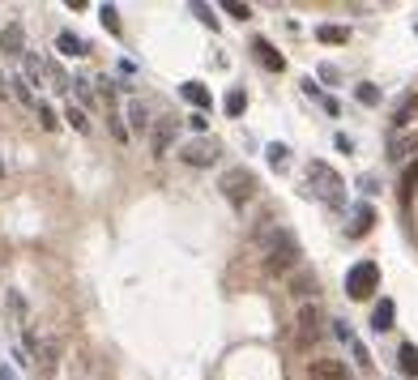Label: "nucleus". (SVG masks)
Returning a JSON list of instances; mask_svg holds the SVG:
<instances>
[{
    "instance_id": "obj_4",
    "label": "nucleus",
    "mask_w": 418,
    "mask_h": 380,
    "mask_svg": "<svg viewBox=\"0 0 418 380\" xmlns=\"http://www.w3.org/2000/svg\"><path fill=\"white\" fill-rule=\"evenodd\" d=\"M372 291H380V265L376 261H358L346 274V295L350 299H368Z\"/></svg>"
},
{
    "instance_id": "obj_14",
    "label": "nucleus",
    "mask_w": 418,
    "mask_h": 380,
    "mask_svg": "<svg viewBox=\"0 0 418 380\" xmlns=\"http://www.w3.org/2000/svg\"><path fill=\"white\" fill-rule=\"evenodd\" d=\"M299 329H303V338H321V308L316 303L299 308Z\"/></svg>"
},
{
    "instance_id": "obj_19",
    "label": "nucleus",
    "mask_w": 418,
    "mask_h": 380,
    "mask_svg": "<svg viewBox=\"0 0 418 380\" xmlns=\"http://www.w3.org/2000/svg\"><path fill=\"white\" fill-rule=\"evenodd\" d=\"M316 39L329 43V47H346L350 43V30L346 26H316Z\"/></svg>"
},
{
    "instance_id": "obj_30",
    "label": "nucleus",
    "mask_w": 418,
    "mask_h": 380,
    "mask_svg": "<svg viewBox=\"0 0 418 380\" xmlns=\"http://www.w3.org/2000/svg\"><path fill=\"white\" fill-rule=\"evenodd\" d=\"M69 90H77V98H81V103H94V90H90V77H77V81H69Z\"/></svg>"
},
{
    "instance_id": "obj_18",
    "label": "nucleus",
    "mask_w": 418,
    "mask_h": 380,
    "mask_svg": "<svg viewBox=\"0 0 418 380\" xmlns=\"http://www.w3.org/2000/svg\"><path fill=\"white\" fill-rule=\"evenodd\" d=\"M290 291L299 295V299H307V295H316V278L307 274V269H295L290 274Z\"/></svg>"
},
{
    "instance_id": "obj_20",
    "label": "nucleus",
    "mask_w": 418,
    "mask_h": 380,
    "mask_svg": "<svg viewBox=\"0 0 418 380\" xmlns=\"http://www.w3.org/2000/svg\"><path fill=\"white\" fill-rule=\"evenodd\" d=\"M397 367H401L405 376H414V380H418V346H414V342H405V346L397 350Z\"/></svg>"
},
{
    "instance_id": "obj_24",
    "label": "nucleus",
    "mask_w": 418,
    "mask_h": 380,
    "mask_svg": "<svg viewBox=\"0 0 418 380\" xmlns=\"http://www.w3.org/2000/svg\"><path fill=\"white\" fill-rule=\"evenodd\" d=\"M222 107H227V116H243V107H248V94L235 86V90L227 94V103H222Z\"/></svg>"
},
{
    "instance_id": "obj_5",
    "label": "nucleus",
    "mask_w": 418,
    "mask_h": 380,
    "mask_svg": "<svg viewBox=\"0 0 418 380\" xmlns=\"http://www.w3.org/2000/svg\"><path fill=\"white\" fill-rule=\"evenodd\" d=\"M218 154H222V145H218L214 137H196V141H188V145L180 150V158L188 162V167H214Z\"/></svg>"
},
{
    "instance_id": "obj_3",
    "label": "nucleus",
    "mask_w": 418,
    "mask_h": 380,
    "mask_svg": "<svg viewBox=\"0 0 418 380\" xmlns=\"http://www.w3.org/2000/svg\"><path fill=\"white\" fill-rule=\"evenodd\" d=\"M256 188H260V184H256V176H252L248 167H227V171L218 176V192H222L235 209H243V205L256 197Z\"/></svg>"
},
{
    "instance_id": "obj_27",
    "label": "nucleus",
    "mask_w": 418,
    "mask_h": 380,
    "mask_svg": "<svg viewBox=\"0 0 418 380\" xmlns=\"http://www.w3.org/2000/svg\"><path fill=\"white\" fill-rule=\"evenodd\" d=\"M265 154H269V167H278V171H282V167H286V162H290V150H286L282 141H274V145H269Z\"/></svg>"
},
{
    "instance_id": "obj_37",
    "label": "nucleus",
    "mask_w": 418,
    "mask_h": 380,
    "mask_svg": "<svg viewBox=\"0 0 418 380\" xmlns=\"http://www.w3.org/2000/svg\"><path fill=\"white\" fill-rule=\"evenodd\" d=\"M0 380H13V372H9V367H0Z\"/></svg>"
},
{
    "instance_id": "obj_9",
    "label": "nucleus",
    "mask_w": 418,
    "mask_h": 380,
    "mask_svg": "<svg viewBox=\"0 0 418 380\" xmlns=\"http://www.w3.org/2000/svg\"><path fill=\"white\" fill-rule=\"evenodd\" d=\"M350 240H363V235H368L372 227H376V209L368 205V201H363V205H354V214H350Z\"/></svg>"
},
{
    "instance_id": "obj_1",
    "label": "nucleus",
    "mask_w": 418,
    "mask_h": 380,
    "mask_svg": "<svg viewBox=\"0 0 418 380\" xmlns=\"http://www.w3.org/2000/svg\"><path fill=\"white\" fill-rule=\"evenodd\" d=\"M260 240H265V269H269V274H278V278H286L290 274V269L299 265V240L290 235V231H260Z\"/></svg>"
},
{
    "instance_id": "obj_29",
    "label": "nucleus",
    "mask_w": 418,
    "mask_h": 380,
    "mask_svg": "<svg viewBox=\"0 0 418 380\" xmlns=\"http://www.w3.org/2000/svg\"><path fill=\"white\" fill-rule=\"evenodd\" d=\"M65 120H69L77 133H90V120H86V112H81V107H69V112H65Z\"/></svg>"
},
{
    "instance_id": "obj_38",
    "label": "nucleus",
    "mask_w": 418,
    "mask_h": 380,
    "mask_svg": "<svg viewBox=\"0 0 418 380\" xmlns=\"http://www.w3.org/2000/svg\"><path fill=\"white\" fill-rule=\"evenodd\" d=\"M0 176H5V162H0Z\"/></svg>"
},
{
    "instance_id": "obj_35",
    "label": "nucleus",
    "mask_w": 418,
    "mask_h": 380,
    "mask_svg": "<svg viewBox=\"0 0 418 380\" xmlns=\"http://www.w3.org/2000/svg\"><path fill=\"white\" fill-rule=\"evenodd\" d=\"M337 150H342V154H350V150H354V141H350L346 133H337Z\"/></svg>"
},
{
    "instance_id": "obj_8",
    "label": "nucleus",
    "mask_w": 418,
    "mask_h": 380,
    "mask_svg": "<svg viewBox=\"0 0 418 380\" xmlns=\"http://www.w3.org/2000/svg\"><path fill=\"white\" fill-rule=\"evenodd\" d=\"M0 51H5V56H26V30H22V22H9L5 30H0Z\"/></svg>"
},
{
    "instance_id": "obj_6",
    "label": "nucleus",
    "mask_w": 418,
    "mask_h": 380,
    "mask_svg": "<svg viewBox=\"0 0 418 380\" xmlns=\"http://www.w3.org/2000/svg\"><path fill=\"white\" fill-rule=\"evenodd\" d=\"M307 376L311 380H354L350 367H346V359H311L307 363Z\"/></svg>"
},
{
    "instance_id": "obj_16",
    "label": "nucleus",
    "mask_w": 418,
    "mask_h": 380,
    "mask_svg": "<svg viewBox=\"0 0 418 380\" xmlns=\"http://www.w3.org/2000/svg\"><path fill=\"white\" fill-rule=\"evenodd\" d=\"M22 65H26V86H47V65L34 56V51H26Z\"/></svg>"
},
{
    "instance_id": "obj_26",
    "label": "nucleus",
    "mask_w": 418,
    "mask_h": 380,
    "mask_svg": "<svg viewBox=\"0 0 418 380\" xmlns=\"http://www.w3.org/2000/svg\"><path fill=\"white\" fill-rule=\"evenodd\" d=\"M414 184H418V158H414V167H405V176H401V205H410Z\"/></svg>"
},
{
    "instance_id": "obj_36",
    "label": "nucleus",
    "mask_w": 418,
    "mask_h": 380,
    "mask_svg": "<svg viewBox=\"0 0 418 380\" xmlns=\"http://www.w3.org/2000/svg\"><path fill=\"white\" fill-rule=\"evenodd\" d=\"M0 98H9V81H5V73H0Z\"/></svg>"
},
{
    "instance_id": "obj_12",
    "label": "nucleus",
    "mask_w": 418,
    "mask_h": 380,
    "mask_svg": "<svg viewBox=\"0 0 418 380\" xmlns=\"http://www.w3.org/2000/svg\"><path fill=\"white\" fill-rule=\"evenodd\" d=\"M393 320H397V303H393V299H380V303L372 308V329H376V334H389Z\"/></svg>"
},
{
    "instance_id": "obj_7",
    "label": "nucleus",
    "mask_w": 418,
    "mask_h": 380,
    "mask_svg": "<svg viewBox=\"0 0 418 380\" xmlns=\"http://www.w3.org/2000/svg\"><path fill=\"white\" fill-rule=\"evenodd\" d=\"M252 51H256V60L265 65L269 73H282V69H286V56H282V51H278L269 39H252Z\"/></svg>"
},
{
    "instance_id": "obj_23",
    "label": "nucleus",
    "mask_w": 418,
    "mask_h": 380,
    "mask_svg": "<svg viewBox=\"0 0 418 380\" xmlns=\"http://www.w3.org/2000/svg\"><path fill=\"white\" fill-rule=\"evenodd\" d=\"M9 94H13L18 103H26V107H34V103H39V98L30 94V86H26V77H13V81H9Z\"/></svg>"
},
{
    "instance_id": "obj_10",
    "label": "nucleus",
    "mask_w": 418,
    "mask_h": 380,
    "mask_svg": "<svg viewBox=\"0 0 418 380\" xmlns=\"http://www.w3.org/2000/svg\"><path fill=\"white\" fill-rule=\"evenodd\" d=\"M418 150V133H393L389 137V162H401Z\"/></svg>"
},
{
    "instance_id": "obj_17",
    "label": "nucleus",
    "mask_w": 418,
    "mask_h": 380,
    "mask_svg": "<svg viewBox=\"0 0 418 380\" xmlns=\"http://www.w3.org/2000/svg\"><path fill=\"white\" fill-rule=\"evenodd\" d=\"M56 47H60V56H86V39H77L73 30H60Z\"/></svg>"
},
{
    "instance_id": "obj_34",
    "label": "nucleus",
    "mask_w": 418,
    "mask_h": 380,
    "mask_svg": "<svg viewBox=\"0 0 418 380\" xmlns=\"http://www.w3.org/2000/svg\"><path fill=\"white\" fill-rule=\"evenodd\" d=\"M333 334H337V338H342V342H346V346H350V342H354V329H350V325H346V320H337V329H333Z\"/></svg>"
},
{
    "instance_id": "obj_15",
    "label": "nucleus",
    "mask_w": 418,
    "mask_h": 380,
    "mask_svg": "<svg viewBox=\"0 0 418 380\" xmlns=\"http://www.w3.org/2000/svg\"><path fill=\"white\" fill-rule=\"evenodd\" d=\"M128 133H149V112H145V103L141 98H128Z\"/></svg>"
},
{
    "instance_id": "obj_22",
    "label": "nucleus",
    "mask_w": 418,
    "mask_h": 380,
    "mask_svg": "<svg viewBox=\"0 0 418 380\" xmlns=\"http://www.w3.org/2000/svg\"><path fill=\"white\" fill-rule=\"evenodd\" d=\"M354 98H358L363 107H380V90H376L372 81H363V86H354Z\"/></svg>"
},
{
    "instance_id": "obj_31",
    "label": "nucleus",
    "mask_w": 418,
    "mask_h": 380,
    "mask_svg": "<svg viewBox=\"0 0 418 380\" xmlns=\"http://www.w3.org/2000/svg\"><path fill=\"white\" fill-rule=\"evenodd\" d=\"M350 355H354V363H358V367H372V355H368V346H363L358 338L350 342Z\"/></svg>"
},
{
    "instance_id": "obj_13",
    "label": "nucleus",
    "mask_w": 418,
    "mask_h": 380,
    "mask_svg": "<svg viewBox=\"0 0 418 380\" xmlns=\"http://www.w3.org/2000/svg\"><path fill=\"white\" fill-rule=\"evenodd\" d=\"M175 129H180V120H175V116H167V120H159V124H154V154H167V150H171V137H175Z\"/></svg>"
},
{
    "instance_id": "obj_32",
    "label": "nucleus",
    "mask_w": 418,
    "mask_h": 380,
    "mask_svg": "<svg viewBox=\"0 0 418 380\" xmlns=\"http://www.w3.org/2000/svg\"><path fill=\"white\" fill-rule=\"evenodd\" d=\"M222 9H227L231 18H239V22H248V18H252V9H248V5H239V0H227Z\"/></svg>"
},
{
    "instance_id": "obj_33",
    "label": "nucleus",
    "mask_w": 418,
    "mask_h": 380,
    "mask_svg": "<svg viewBox=\"0 0 418 380\" xmlns=\"http://www.w3.org/2000/svg\"><path fill=\"white\" fill-rule=\"evenodd\" d=\"M192 13H196V18H201V22H205L209 30H214V26H218V18H214V13H209L205 5H192Z\"/></svg>"
},
{
    "instance_id": "obj_28",
    "label": "nucleus",
    "mask_w": 418,
    "mask_h": 380,
    "mask_svg": "<svg viewBox=\"0 0 418 380\" xmlns=\"http://www.w3.org/2000/svg\"><path fill=\"white\" fill-rule=\"evenodd\" d=\"M98 18H102V26H107L112 34H120V13H116V5H102Z\"/></svg>"
},
{
    "instance_id": "obj_25",
    "label": "nucleus",
    "mask_w": 418,
    "mask_h": 380,
    "mask_svg": "<svg viewBox=\"0 0 418 380\" xmlns=\"http://www.w3.org/2000/svg\"><path fill=\"white\" fill-rule=\"evenodd\" d=\"M34 116H39V124H43L47 133H56V129H60V120H56V112H51V107H47V103H34Z\"/></svg>"
},
{
    "instance_id": "obj_11",
    "label": "nucleus",
    "mask_w": 418,
    "mask_h": 380,
    "mask_svg": "<svg viewBox=\"0 0 418 380\" xmlns=\"http://www.w3.org/2000/svg\"><path fill=\"white\" fill-rule=\"evenodd\" d=\"M192 107H196V112L205 116L209 112V107H214V94H209V86H201V81H184V90H180Z\"/></svg>"
},
{
    "instance_id": "obj_21",
    "label": "nucleus",
    "mask_w": 418,
    "mask_h": 380,
    "mask_svg": "<svg viewBox=\"0 0 418 380\" xmlns=\"http://www.w3.org/2000/svg\"><path fill=\"white\" fill-rule=\"evenodd\" d=\"M410 116H418V94H414V98H401V107L393 112V124H397V129H405V124H410Z\"/></svg>"
},
{
    "instance_id": "obj_2",
    "label": "nucleus",
    "mask_w": 418,
    "mask_h": 380,
    "mask_svg": "<svg viewBox=\"0 0 418 380\" xmlns=\"http://www.w3.org/2000/svg\"><path fill=\"white\" fill-rule=\"evenodd\" d=\"M307 192H316L325 205H333V209H342L346 205V180L329 167L325 158H311L307 162Z\"/></svg>"
}]
</instances>
